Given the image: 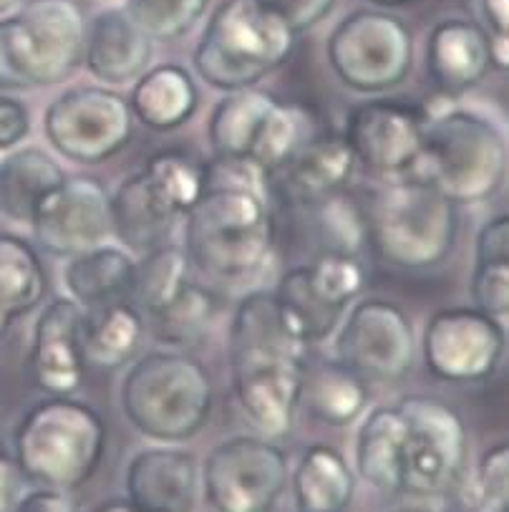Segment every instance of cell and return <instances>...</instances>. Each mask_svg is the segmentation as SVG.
<instances>
[{"mask_svg": "<svg viewBox=\"0 0 509 512\" xmlns=\"http://www.w3.org/2000/svg\"><path fill=\"white\" fill-rule=\"evenodd\" d=\"M268 180L245 159L207 162L205 192L184 215V253L207 278L237 286L268 265L278 235Z\"/></svg>", "mask_w": 509, "mask_h": 512, "instance_id": "6da1fadb", "label": "cell"}, {"mask_svg": "<svg viewBox=\"0 0 509 512\" xmlns=\"http://www.w3.org/2000/svg\"><path fill=\"white\" fill-rule=\"evenodd\" d=\"M308 344L273 291L247 293L230 323L232 394L258 437H288L298 422Z\"/></svg>", "mask_w": 509, "mask_h": 512, "instance_id": "7a4b0ae2", "label": "cell"}, {"mask_svg": "<svg viewBox=\"0 0 509 512\" xmlns=\"http://www.w3.org/2000/svg\"><path fill=\"white\" fill-rule=\"evenodd\" d=\"M421 109L426 114L424 149L411 175L429 182L457 207L497 197L509 164L502 124L447 94H436Z\"/></svg>", "mask_w": 509, "mask_h": 512, "instance_id": "3957f363", "label": "cell"}, {"mask_svg": "<svg viewBox=\"0 0 509 512\" xmlns=\"http://www.w3.org/2000/svg\"><path fill=\"white\" fill-rule=\"evenodd\" d=\"M109 427L91 404L74 396H46L13 432V460L26 482L74 492L99 472Z\"/></svg>", "mask_w": 509, "mask_h": 512, "instance_id": "277c9868", "label": "cell"}, {"mask_svg": "<svg viewBox=\"0 0 509 512\" xmlns=\"http://www.w3.org/2000/svg\"><path fill=\"white\" fill-rule=\"evenodd\" d=\"M119 404L142 437L162 444L187 442L210 422L215 384L207 366L187 351H147L126 369Z\"/></svg>", "mask_w": 509, "mask_h": 512, "instance_id": "5b68a950", "label": "cell"}, {"mask_svg": "<svg viewBox=\"0 0 509 512\" xmlns=\"http://www.w3.org/2000/svg\"><path fill=\"white\" fill-rule=\"evenodd\" d=\"M86 26L79 0H23L0 16V91L46 89L79 74Z\"/></svg>", "mask_w": 509, "mask_h": 512, "instance_id": "8992f818", "label": "cell"}, {"mask_svg": "<svg viewBox=\"0 0 509 512\" xmlns=\"http://www.w3.org/2000/svg\"><path fill=\"white\" fill-rule=\"evenodd\" d=\"M368 240L386 265L431 270L452 258L459 207L419 177L384 182L366 212Z\"/></svg>", "mask_w": 509, "mask_h": 512, "instance_id": "52a82bcc", "label": "cell"}, {"mask_svg": "<svg viewBox=\"0 0 509 512\" xmlns=\"http://www.w3.org/2000/svg\"><path fill=\"white\" fill-rule=\"evenodd\" d=\"M295 41L290 28L252 0H222L192 51V69L222 94L252 89L288 64Z\"/></svg>", "mask_w": 509, "mask_h": 512, "instance_id": "ba28073f", "label": "cell"}, {"mask_svg": "<svg viewBox=\"0 0 509 512\" xmlns=\"http://www.w3.org/2000/svg\"><path fill=\"white\" fill-rule=\"evenodd\" d=\"M326 59L346 89L378 96L404 84L414 69V33L386 8H356L333 26Z\"/></svg>", "mask_w": 509, "mask_h": 512, "instance_id": "9c48e42d", "label": "cell"}, {"mask_svg": "<svg viewBox=\"0 0 509 512\" xmlns=\"http://www.w3.org/2000/svg\"><path fill=\"white\" fill-rule=\"evenodd\" d=\"M43 137L63 159L96 167L129 147L134 114L126 96L111 86H71L43 111Z\"/></svg>", "mask_w": 509, "mask_h": 512, "instance_id": "30bf717a", "label": "cell"}, {"mask_svg": "<svg viewBox=\"0 0 509 512\" xmlns=\"http://www.w3.org/2000/svg\"><path fill=\"white\" fill-rule=\"evenodd\" d=\"M399 409L406 419L401 495H447L464 480L469 462V432L462 414L431 394H406Z\"/></svg>", "mask_w": 509, "mask_h": 512, "instance_id": "8fae6325", "label": "cell"}, {"mask_svg": "<svg viewBox=\"0 0 509 512\" xmlns=\"http://www.w3.org/2000/svg\"><path fill=\"white\" fill-rule=\"evenodd\" d=\"M200 477L215 512H273L288 487L290 460L273 439L237 434L210 449Z\"/></svg>", "mask_w": 509, "mask_h": 512, "instance_id": "7c38bea8", "label": "cell"}, {"mask_svg": "<svg viewBox=\"0 0 509 512\" xmlns=\"http://www.w3.org/2000/svg\"><path fill=\"white\" fill-rule=\"evenodd\" d=\"M419 356L414 323L389 298H361L338 323L336 359L376 384H399L414 371Z\"/></svg>", "mask_w": 509, "mask_h": 512, "instance_id": "4fadbf2b", "label": "cell"}, {"mask_svg": "<svg viewBox=\"0 0 509 512\" xmlns=\"http://www.w3.org/2000/svg\"><path fill=\"white\" fill-rule=\"evenodd\" d=\"M419 351L431 379L454 386L484 384L502 366L507 328L474 306L439 308L426 321Z\"/></svg>", "mask_w": 509, "mask_h": 512, "instance_id": "5bb4252c", "label": "cell"}, {"mask_svg": "<svg viewBox=\"0 0 509 512\" xmlns=\"http://www.w3.org/2000/svg\"><path fill=\"white\" fill-rule=\"evenodd\" d=\"M366 265L356 255L318 253L310 263L293 265L278 280L275 296L285 316L308 346L321 344L366 291Z\"/></svg>", "mask_w": 509, "mask_h": 512, "instance_id": "9a60e30c", "label": "cell"}, {"mask_svg": "<svg viewBox=\"0 0 509 512\" xmlns=\"http://www.w3.org/2000/svg\"><path fill=\"white\" fill-rule=\"evenodd\" d=\"M426 114L401 99H366L346 117L343 139L356 164L381 182L409 177L424 149Z\"/></svg>", "mask_w": 509, "mask_h": 512, "instance_id": "2e32d148", "label": "cell"}, {"mask_svg": "<svg viewBox=\"0 0 509 512\" xmlns=\"http://www.w3.org/2000/svg\"><path fill=\"white\" fill-rule=\"evenodd\" d=\"M111 192L96 177H66L31 217L36 245L53 258H74L111 238Z\"/></svg>", "mask_w": 509, "mask_h": 512, "instance_id": "e0dca14e", "label": "cell"}, {"mask_svg": "<svg viewBox=\"0 0 509 512\" xmlns=\"http://www.w3.org/2000/svg\"><path fill=\"white\" fill-rule=\"evenodd\" d=\"M84 308L69 296L53 298L38 313L28 351V374L46 396H74L89 371L81 349Z\"/></svg>", "mask_w": 509, "mask_h": 512, "instance_id": "ac0fdd59", "label": "cell"}, {"mask_svg": "<svg viewBox=\"0 0 509 512\" xmlns=\"http://www.w3.org/2000/svg\"><path fill=\"white\" fill-rule=\"evenodd\" d=\"M126 500L139 512H195L200 505V460L177 444L144 447L124 475Z\"/></svg>", "mask_w": 509, "mask_h": 512, "instance_id": "d6986e66", "label": "cell"}, {"mask_svg": "<svg viewBox=\"0 0 509 512\" xmlns=\"http://www.w3.org/2000/svg\"><path fill=\"white\" fill-rule=\"evenodd\" d=\"M426 74L439 94L462 96L492 71L489 38L472 18H444L426 36Z\"/></svg>", "mask_w": 509, "mask_h": 512, "instance_id": "ffe728a7", "label": "cell"}, {"mask_svg": "<svg viewBox=\"0 0 509 512\" xmlns=\"http://www.w3.org/2000/svg\"><path fill=\"white\" fill-rule=\"evenodd\" d=\"M154 41L126 16L124 8H104L86 26L84 66L104 86H124L149 69Z\"/></svg>", "mask_w": 509, "mask_h": 512, "instance_id": "44dd1931", "label": "cell"}, {"mask_svg": "<svg viewBox=\"0 0 509 512\" xmlns=\"http://www.w3.org/2000/svg\"><path fill=\"white\" fill-rule=\"evenodd\" d=\"M356 157L343 134L318 132L280 169L278 180L285 197L300 207H310L343 192L356 175Z\"/></svg>", "mask_w": 509, "mask_h": 512, "instance_id": "7402d4cb", "label": "cell"}, {"mask_svg": "<svg viewBox=\"0 0 509 512\" xmlns=\"http://www.w3.org/2000/svg\"><path fill=\"white\" fill-rule=\"evenodd\" d=\"M111 238L132 255H147L172 238L179 217L159 197L144 172H134L111 192Z\"/></svg>", "mask_w": 509, "mask_h": 512, "instance_id": "603a6c76", "label": "cell"}, {"mask_svg": "<svg viewBox=\"0 0 509 512\" xmlns=\"http://www.w3.org/2000/svg\"><path fill=\"white\" fill-rule=\"evenodd\" d=\"M134 119L152 132H174L200 109V86L179 64H159L132 81L126 96Z\"/></svg>", "mask_w": 509, "mask_h": 512, "instance_id": "cb8c5ba5", "label": "cell"}, {"mask_svg": "<svg viewBox=\"0 0 509 512\" xmlns=\"http://www.w3.org/2000/svg\"><path fill=\"white\" fill-rule=\"evenodd\" d=\"M406 419L399 404H381L361 417L356 434V475L384 495H401Z\"/></svg>", "mask_w": 509, "mask_h": 512, "instance_id": "d4e9b609", "label": "cell"}, {"mask_svg": "<svg viewBox=\"0 0 509 512\" xmlns=\"http://www.w3.org/2000/svg\"><path fill=\"white\" fill-rule=\"evenodd\" d=\"M147 323L132 301H114L84 308L81 349L89 369L116 371L132 364L142 349Z\"/></svg>", "mask_w": 509, "mask_h": 512, "instance_id": "484cf974", "label": "cell"}, {"mask_svg": "<svg viewBox=\"0 0 509 512\" xmlns=\"http://www.w3.org/2000/svg\"><path fill=\"white\" fill-rule=\"evenodd\" d=\"M288 485L298 512H346L356 495V472L336 447L315 442L303 449Z\"/></svg>", "mask_w": 509, "mask_h": 512, "instance_id": "4316f807", "label": "cell"}, {"mask_svg": "<svg viewBox=\"0 0 509 512\" xmlns=\"http://www.w3.org/2000/svg\"><path fill=\"white\" fill-rule=\"evenodd\" d=\"M137 275V258L121 245H96L69 258L63 268V286L81 308L129 301Z\"/></svg>", "mask_w": 509, "mask_h": 512, "instance_id": "83f0119b", "label": "cell"}, {"mask_svg": "<svg viewBox=\"0 0 509 512\" xmlns=\"http://www.w3.org/2000/svg\"><path fill=\"white\" fill-rule=\"evenodd\" d=\"M371 389L361 374L338 359H323L305 366L300 407L328 427H351L366 414Z\"/></svg>", "mask_w": 509, "mask_h": 512, "instance_id": "f1b7e54d", "label": "cell"}, {"mask_svg": "<svg viewBox=\"0 0 509 512\" xmlns=\"http://www.w3.org/2000/svg\"><path fill=\"white\" fill-rule=\"evenodd\" d=\"M278 96L270 91L240 89L222 96L207 119V142L212 157L220 159H250L252 149L263 132L265 117Z\"/></svg>", "mask_w": 509, "mask_h": 512, "instance_id": "f546056e", "label": "cell"}, {"mask_svg": "<svg viewBox=\"0 0 509 512\" xmlns=\"http://www.w3.org/2000/svg\"><path fill=\"white\" fill-rule=\"evenodd\" d=\"M66 177L61 164L41 147L11 149L0 159V212L28 225L43 197Z\"/></svg>", "mask_w": 509, "mask_h": 512, "instance_id": "4dcf8cb0", "label": "cell"}, {"mask_svg": "<svg viewBox=\"0 0 509 512\" xmlns=\"http://www.w3.org/2000/svg\"><path fill=\"white\" fill-rule=\"evenodd\" d=\"M220 313V293L202 286L197 280H189L172 301L144 318V323H147V331H152L154 341L164 344V349L187 351L205 341Z\"/></svg>", "mask_w": 509, "mask_h": 512, "instance_id": "1f68e13d", "label": "cell"}, {"mask_svg": "<svg viewBox=\"0 0 509 512\" xmlns=\"http://www.w3.org/2000/svg\"><path fill=\"white\" fill-rule=\"evenodd\" d=\"M48 273L38 248L16 233H0V313L11 321L43 306Z\"/></svg>", "mask_w": 509, "mask_h": 512, "instance_id": "d6a6232c", "label": "cell"}, {"mask_svg": "<svg viewBox=\"0 0 509 512\" xmlns=\"http://www.w3.org/2000/svg\"><path fill=\"white\" fill-rule=\"evenodd\" d=\"M474 308L504 321L509 313V215H494L474 240V270L469 283Z\"/></svg>", "mask_w": 509, "mask_h": 512, "instance_id": "836d02e7", "label": "cell"}, {"mask_svg": "<svg viewBox=\"0 0 509 512\" xmlns=\"http://www.w3.org/2000/svg\"><path fill=\"white\" fill-rule=\"evenodd\" d=\"M142 172L177 217L187 215L207 187V162L187 149H159L147 159Z\"/></svg>", "mask_w": 509, "mask_h": 512, "instance_id": "e575fe53", "label": "cell"}, {"mask_svg": "<svg viewBox=\"0 0 509 512\" xmlns=\"http://www.w3.org/2000/svg\"><path fill=\"white\" fill-rule=\"evenodd\" d=\"M189 280H192V263H189L184 248L164 243L154 248L152 253L139 255L129 301L147 318L157 313L164 303L172 301Z\"/></svg>", "mask_w": 509, "mask_h": 512, "instance_id": "d590c367", "label": "cell"}, {"mask_svg": "<svg viewBox=\"0 0 509 512\" xmlns=\"http://www.w3.org/2000/svg\"><path fill=\"white\" fill-rule=\"evenodd\" d=\"M315 212V238L318 253L356 255L361 258L363 243L368 240L366 210L346 195V190L310 205Z\"/></svg>", "mask_w": 509, "mask_h": 512, "instance_id": "8d00e7d4", "label": "cell"}, {"mask_svg": "<svg viewBox=\"0 0 509 512\" xmlns=\"http://www.w3.org/2000/svg\"><path fill=\"white\" fill-rule=\"evenodd\" d=\"M210 0H126L124 11L152 41L172 43L192 33Z\"/></svg>", "mask_w": 509, "mask_h": 512, "instance_id": "74e56055", "label": "cell"}, {"mask_svg": "<svg viewBox=\"0 0 509 512\" xmlns=\"http://www.w3.org/2000/svg\"><path fill=\"white\" fill-rule=\"evenodd\" d=\"M467 512H507L509 510V449L494 442L484 449L472 477L464 485Z\"/></svg>", "mask_w": 509, "mask_h": 512, "instance_id": "f35d334b", "label": "cell"}, {"mask_svg": "<svg viewBox=\"0 0 509 512\" xmlns=\"http://www.w3.org/2000/svg\"><path fill=\"white\" fill-rule=\"evenodd\" d=\"M252 3L300 36L326 21L338 0H252Z\"/></svg>", "mask_w": 509, "mask_h": 512, "instance_id": "ab89813d", "label": "cell"}, {"mask_svg": "<svg viewBox=\"0 0 509 512\" xmlns=\"http://www.w3.org/2000/svg\"><path fill=\"white\" fill-rule=\"evenodd\" d=\"M31 134V111L21 99L0 91V152H11Z\"/></svg>", "mask_w": 509, "mask_h": 512, "instance_id": "60d3db41", "label": "cell"}, {"mask_svg": "<svg viewBox=\"0 0 509 512\" xmlns=\"http://www.w3.org/2000/svg\"><path fill=\"white\" fill-rule=\"evenodd\" d=\"M464 6L489 41H509V0H464Z\"/></svg>", "mask_w": 509, "mask_h": 512, "instance_id": "b9f144b4", "label": "cell"}, {"mask_svg": "<svg viewBox=\"0 0 509 512\" xmlns=\"http://www.w3.org/2000/svg\"><path fill=\"white\" fill-rule=\"evenodd\" d=\"M8 512H79L74 497L53 487H33L23 497H16Z\"/></svg>", "mask_w": 509, "mask_h": 512, "instance_id": "7bdbcfd3", "label": "cell"}, {"mask_svg": "<svg viewBox=\"0 0 509 512\" xmlns=\"http://www.w3.org/2000/svg\"><path fill=\"white\" fill-rule=\"evenodd\" d=\"M18 482H21V472L13 460L11 447L0 437V512H8L13 507L18 497Z\"/></svg>", "mask_w": 509, "mask_h": 512, "instance_id": "ee69618b", "label": "cell"}, {"mask_svg": "<svg viewBox=\"0 0 509 512\" xmlns=\"http://www.w3.org/2000/svg\"><path fill=\"white\" fill-rule=\"evenodd\" d=\"M91 512H139V510L124 497V500H106V502H101V505H96Z\"/></svg>", "mask_w": 509, "mask_h": 512, "instance_id": "f6af8a7d", "label": "cell"}, {"mask_svg": "<svg viewBox=\"0 0 509 512\" xmlns=\"http://www.w3.org/2000/svg\"><path fill=\"white\" fill-rule=\"evenodd\" d=\"M366 3H371L373 8H404L416 3V0H366Z\"/></svg>", "mask_w": 509, "mask_h": 512, "instance_id": "bcb514c9", "label": "cell"}, {"mask_svg": "<svg viewBox=\"0 0 509 512\" xmlns=\"http://www.w3.org/2000/svg\"><path fill=\"white\" fill-rule=\"evenodd\" d=\"M21 3H23V0H0V16H6V13L16 11Z\"/></svg>", "mask_w": 509, "mask_h": 512, "instance_id": "7dc6e473", "label": "cell"}, {"mask_svg": "<svg viewBox=\"0 0 509 512\" xmlns=\"http://www.w3.org/2000/svg\"><path fill=\"white\" fill-rule=\"evenodd\" d=\"M11 326H13V321H11V318H8V316H3V313H0V338L6 336V333H8V328H11Z\"/></svg>", "mask_w": 509, "mask_h": 512, "instance_id": "c3c4849f", "label": "cell"}, {"mask_svg": "<svg viewBox=\"0 0 509 512\" xmlns=\"http://www.w3.org/2000/svg\"><path fill=\"white\" fill-rule=\"evenodd\" d=\"M396 512H424V510H396Z\"/></svg>", "mask_w": 509, "mask_h": 512, "instance_id": "681fc988", "label": "cell"}]
</instances>
